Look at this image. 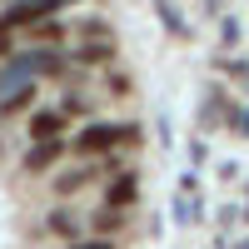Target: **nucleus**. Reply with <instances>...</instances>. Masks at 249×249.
<instances>
[{
    "instance_id": "f257e3e1",
    "label": "nucleus",
    "mask_w": 249,
    "mask_h": 249,
    "mask_svg": "<svg viewBox=\"0 0 249 249\" xmlns=\"http://www.w3.org/2000/svg\"><path fill=\"white\" fill-rule=\"evenodd\" d=\"M65 70V55L60 45H30V50H15L0 60V90H15V85H35L45 75H60Z\"/></svg>"
},
{
    "instance_id": "f03ea898",
    "label": "nucleus",
    "mask_w": 249,
    "mask_h": 249,
    "mask_svg": "<svg viewBox=\"0 0 249 249\" xmlns=\"http://www.w3.org/2000/svg\"><path fill=\"white\" fill-rule=\"evenodd\" d=\"M140 140H144L140 124H85V130L70 140V155H80V160L120 155V150H140Z\"/></svg>"
},
{
    "instance_id": "7ed1b4c3",
    "label": "nucleus",
    "mask_w": 249,
    "mask_h": 249,
    "mask_svg": "<svg viewBox=\"0 0 249 249\" xmlns=\"http://www.w3.org/2000/svg\"><path fill=\"white\" fill-rule=\"evenodd\" d=\"M65 5H75V0H10V5L0 10V35L30 30L35 20H50L55 10H65Z\"/></svg>"
},
{
    "instance_id": "20e7f679",
    "label": "nucleus",
    "mask_w": 249,
    "mask_h": 249,
    "mask_svg": "<svg viewBox=\"0 0 249 249\" xmlns=\"http://www.w3.org/2000/svg\"><path fill=\"white\" fill-rule=\"evenodd\" d=\"M65 155H70V140H65V135H55V140H30V155L20 160V170H25V175H45V170H55Z\"/></svg>"
},
{
    "instance_id": "39448f33",
    "label": "nucleus",
    "mask_w": 249,
    "mask_h": 249,
    "mask_svg": "<svg viewBox=\"0 0 249 249\" xmlns=\"http://www.w3.org/2000/svg\"><path fill=\"white\" fill-rule=\"evenodd\" d=\"M110 204V210H135L140 204V170H120L110 184H105V195H100Z\"/></svg>"
},
{
    "instance_id": "423d86ee",
    "label": "nucleus",
    "mask_w": 249,
    "mask_h": 249,
    "mask_svg": "<svg viewBox=\"0 0 249 249\" xmlns=\"http://www.w3.org/2000/svg\"><path fill=\"white\" fill-rule=\"evenodd\" d=\"M65 124H70V115L60 105H35L25 130H30V140H55V135H65Z\"/></svg>"
},
{
    "instance_id": "0eeeda50",
    "label": "nucleus",
    "mask_w": 249,
    "mask_h": 249,
    "mask_svg": "<svg viewBox=\"0 0 249 249\" xmlns=\"http://www.w3.org/2000/svg\"><path fill=\"white\" fill-rule=\"evenodd\" d=\"M95 160L90 164H75V170H65V175H55V195H75V190H85V184H95Z\"/></svg>"
},
{
    "instance_id": "6e6552de",
    "label": "nucleus",
    "mask_w": 249,
    "mask_h": 249,
    "mask_svg": "<svg viewBox=\"0 0 249 249\" xmlns=\"http://www.w3.org/2000/svg\"><path fill=\"white\" fill-rule=\"evenodd\" d=\"M35 105V85H15V90H0V120H15L20 110Z\"/></svg>"
},
{
    "instance_id": "1a4fd4ad",
    "label": "nucleus",
    "mask_w": 249,
    "mask_h": 249,
    "mask_svg": "<svg viewBox=\"0 0 249 249\" xmlns=\"http://www.w3.org/2000/svg\"><path fill=\"white\" fill-rule=\"evenodd\" d=\"M30 40H35V45H65V40H70V25H65V20H35V25H30Z\"/></svg>"
},
{
    "instance_id": "9d476101",
    "label": "nucleus",
    "mask_w": 249,
    "mask_h": 249,
    "mask_svg": "<svg viewBox=\"0 0 249 249\" xmlns=\"http://www.w3.org/2000/svg\"><path fill=\"white\" fill-rule=\"evenodd\" d=\"M45 230H50L55 239H65V244H70V239H80V219H75L70 210H50V219H45Z\"/></svg>"
},
{
    "instance_id": "9b49d317",
    "label": "nucleus",
    "mask_w": 249,
    "mask_h": 249,
    "mask_svg": "<svg viewBox=\"0 0 249 249\" xmlns=\"http://www.w3.org/2000/svg\"><path fill=\"white\" fill-rule=\"evenodd\" d=\"M110 55H115V40H85V45L75 50V60H80V65H105Z\"/></svg>"
},
{
    "instance_id": "f8f14e48",
    "label": "nucleus",
    "mask_w": 249,
    "mask_h": 249,
    "mask_svg": "<svg viewBox=\"0 0 249 249\" xmlns=\"http://www.w3.org/2000/svg\"><path fill=\"white\" fill-rule=\"evenodd\" d=\"M80 35H85V40H115V30H110V20H85V25H80Z\"/></svg>"
},
{
    "instance_id": "ddd939ff",
    "label": "nucleus",
    "mask_w": 249,
    "mask_h": 249,
    "mask_svg": "<svg viewBox=\"0 0 249 249\" xmlns=\"http://www.w3.org/2000/svg\"><path fill=\"white\" fill-rule=\"evenodd\" d=\"M70 249H120V244L105 239V234H95V239H70Z\"/></svg>"
},
{
    "instance_id": "4468645a",
    "label": "nucleus",
    "mask_w": 249,
    "mask_h": 249,
    "mask_svg": "<svg viewBox=\"0 0 249 249\" xmlns=\"http://www.w3.org/2000/svg\"><path fill=\"white\" fill-rule=\"evenodd\" d=\"M110 90H115V95H124V90H130V80H124L120 70H110Z\"/></svg>"
},
{
    "instance_id": "2eb2a0df",
    "label": "nucleus",
    "mask_w": 249,
    "mask_h": 249,
    "mask_svg": "<svg viewBox=\"0 0 249 249\" xmlns=\"http://www.w3.org/2000/svg\"><path fill=\"white\" fill-rule=\"evenodd\" d=\"M10 55V35H0V60H5Z\"/></svg>"
}]
</instances>
